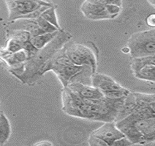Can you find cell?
<instances>
[{"label":"cell","instance_id":"6da1fadb","mask_svg":"<svg viewBox=\"0 0 155 146\" xmlns=\"http://www.w3.org/2000/svg\"><path fill=\"white\" fill-rule=\"evenodd\" d=\"M133 58L155 55V30L143 31L132 35L127 42Z\"/></svg>","mask_w":155,"mask_h":146},{"label":"cell","instance_id":"7a4b0ae2","mask_svg":"<svg viewBox=\"0 0 155 146\" xmlns=\"http://www.w3.org/2000/svg\"><path fill=\"white\" fill-rule=\"evenodd\" d=\"M10 16H25L27 18H38L39 10L41 5L46 3L40 0H7Z\"/></svg>","mask_w":155,"mask_h":146},{"label":"cell","instance_id":"3957f363","mask_svg":"<svg viewBox=\"0 0 155 146\" xmlns=\"http://www.w3.org/2000/svg\"><path fill=\"white\" fill-rule=\"evenodd\" d=\"M131 68L136 78L153 83L155 82V55L133 58Z\"/></svg>","mask_w":155,"mask_h":146},{"label":"cell","instance_id":"277c9868","mask_svg":"<svg viewBox=\"0 0 155 146\" xmlns=\"http://www.w3.org/2000/svg\"><path fill=\"white\" fill-rule=\"evenodd\" d=\"M91 134L102 139L108 144V146L111 145L116 140L124 136V134L116 127L115 123L112 122L105 123L97 129L94 130Z\"/></svg>","mask_w":155,"mask_h":146},{"label":"cell","instance_id":"5b68a950","mask_svg":"<svg viewBox=\"0 0 155 146\" xmlns=\"http://www.w3.org/2000/svg\"><path fill=\"white\" fill-rule=\"evenodd\" d=\"M81 10L84 15L88 19L97 20V19H111L106 9L105 5L94 4L86 1L81 7Z\"/></svg>","mask_w":155,"mask_h":146},{"label":"cell","instance_id":"8992f818","mask_svg":"<svg viewBox=\"0 0 155 146\" xmlns=\"http://www.w3.org/2000/svg\"><path fill=\"white\" fill-rule=\"evenodd\" d=\"M91 84L93 87L99 89L102 93L108 92V91L115 90L122 88V86L118 84L111 77L102 74V73H96L92 76Z\"/></svg>","mask_w":155,"mask_h":146},{"label":"cell","instance_id":"52a82bcc","mask_svg":"<svg viewBox=\"0 0 155 146\" xmlns=\"http://www.w3.org/2000/svg\"><path fill=\"white\" fill-rule=\"evenodd\" d=\"M116 126L133 145H147L149 142L133 124H116Z\"/></svg>","mask_w":155,"mask_h":146},{"label":"cell","instance_id":"ba28073f","mask_svg":"<svg viewBox=\"0 0 155 146\" xmlns=\"http://www.w3.org/2000/svg\"><path fill=\"white\" fill-rule=\"evenodd\" d=\"M132 124H133L137 129L142 134L147 142H154L155 117L138 120Z\"/></svg>","mask_w":155,"mask_h":146},{"label":"cell","instance_id":"9c48e42d","mask_svg":"<svg viewBox=\"0 0 155 146\" xmlns=\"http://www.w3.org/2000/svg\"><path fill=\"white\" fill-rule=\"evenodd\" d=\"M66 54L70 58L73 64L76 66H86L90 65L92 66L93 59L90 54L86 52V49L78 48H71L66 52Z\"/></svg>","mask_w":155,"mask_h":146},{"label":"cell","instance_id":"30bf717a","mask_svg":"<svg viewBox=\"0 0 155 146\" xmlns=\"http://www.w3.org/2000/svg\"><path fill=\"white\" fill-rule=\"evenodd\" d=\"M70 90L75 92L83 98L90 99H100L104 98L103 93L99 89L91 86L85 85L81 83H74L70 85Z\"/></svg>","mask_w":155,"mask_h":146},{"label":"cell","instance_id":"8fae6325","mask_svg":"<svg viewBox=\"0 0 155 146\" xmlns=\"http://www.w3.org/2000/svg\"><path fill=\"white\" fill-rule=\"evenodd\" d=\"M136 106L137 105L136 103H135L133 93H130L128 94V96L127 97H125L124 104H123L120 110L117 113V115H116V118L114 120V122H118V121L124 119V117L129 115L130 114H131L133 112V111L135 110Z\"/></svg>","mask_w":155,"mask_h":146},{"label":"cell","instance_id":"7c38bea8","mask_svg":"<svg viewBox=\"0 0 155 146\" xmlns=\"http://www.w3.org/2000/svg\"><path fill=\"white\" fill-rule=\"evenodd\" d=\"M57 36V31L54 32H47L39 36L31 37L30 41L31 44L37 49H43L48 43L54 39Z\"/></svg>","mask_w":155,"mask_h":146},{"label":"cell","instance_id":"4fadbf2b","mask_svg":"<svg viewBox=\"0 0 155 146\" xmlns=\"http://www.w3.org/2000/svg\"><path fill=\"white\" fill-rule=\"evenodd\" d=\"M137 106L149 107L155 110V96L154 94L148 93H133Z\"/></svg>","mask_w":155,"mask_h":146},{"label":"cell","instance_id":"5bb4252c","mask_svg":"<svg viewBox=\"0 0 155 146\" xmlns=\"http://www.w3.org/2000/svg\"><path fill=\"white\" fill-rule=\"evenodd\" d=\"M130 92L128 90H127L124 87H122L121 89L115 90L108 91V92L103 93L104 97L107 99L110 100H116L120 99V98H124L128 96Z\"/></svg>","mask_w":155,"mask_h":146},{"label":"cell","instance_id":"9a60e30c","mask_svg":"<svg viewBox=\"0 0 155 146\" xmlns=\"http://www.w3.org/2000/svg\"><path fill=\"white\" fill-rule=\"evenodd\" d=\"M40 17L45 19L48 22L51 24L54 27H56L57 29H59V25L58 24L57 19H56L55 10L53 8H49V9L45 10L43 13L40 14Z\"/></svg>","mask_w":155,"mask_h":146},{"label":"cell","instance_id":"2e32d148","mask_svg":"<svg viewBox=\"0 0 155 146\" xmlns=\"http://www.w3.org/2000/svg\"><path fill=\"white\" fill-rule=\"evenodd\" d=\"M36 22L38 24L39 27L41 28L45 33L54 32L57 31V28L54 27V25H52V24H50L49 22H48L47 21L45 20V19L41 18L40 16L38 17V19H37Z\"/></svg>","mask_w":155,"mask_h":146},{"label":"cell","instance_id":"e0dca14e","mask_svg":"<svg viewBox=\"0 0 155 146\" xmlns=\"http://www.w3.org/2000/svg\"><path fill=\"white\" fill-rule=\"evenodd\" d=\"M24 43H23V42L20 41V40L13 38L8 42V49L9 52L15 53V52H19V51H21V49H24Z\"/></svg>","mask_w":155,"mask_h":146},{"label":"cell","instance_id":"ac0fdd59","mask_svg":"<svg viewBox=\"0 0 155 146\" xmlns=\"http://www.w3.org/2000/svg\"><path fill=\"white\" fill-rule=\"evenodd\" d=\"M89 145L90 146H108L104 140L92 134L89 138Z\"/></svg>","mask_w":155,"mask_h":146},{"label":"cell","instance_id":"d6986e66","mask_svg":"<svg viewBox=\"0 0 155 146\" xmlns=\"http://www.w3.org/2000/svg\"><path fill=\"white\" fill-rule=\"evenodd\" d=\"M133 145V144L126 137L124 136L121 138L117 139L111 144V146H130Z\"/></svg>","mask_w":155,"mask_h":146},{"label":"cell","instance_id":"ffe728a7","mask_svg":"<svg viewBox=\"0 0 155 146\" xmlns=\"http://www.w3.org/2000/svg\"><path fill=\"white\" fill-rule=\"evenodd\" d=\"M147 23L149 26L150 27H154L155 26V15L154 14H151V15H149L148 18L147 19Z\"/></svg>","mask_w":155,"mask_h":146},{"label":"cell","instance_id":"44dd1931","mask_svg":"<svg viewBox=\"0 0 155 146\" xmlns=\"http://www.w3.org/2000/svg\"><path fill=\"white\" fill-rule=\"evenodd\" d=\"M105 5H116L118 6H121V0H103Z\"/></svg>","mask_w":155,"mask_h":146},{"label":"cell","instance_id":"7402d4cb","mask_svg":"<svg viewBox=\"0 0 155 146\" xmlns=\"http://www.w3.org/2000/svg\"><path fill=\"white\" fill-rule=\"evenodd\" d=\"M35 145H53L51 142H49L48 141H43L41 142H39V143L35 144Z\"/></svg>","mask_w":155,"mask_h":146},{"label":"cell","instance_id":"603a6c76","mask_svg":"<svg viewBox=\"0 0 155 146\" xmlns=\"http://www.w3.org/2000/svg\"><path fill=\"white\" fill-rule=\"evenodd\" d=\"M121 52L124 54H129L130 53V49L128 48L127 46H125L122 49H121Z\"/></svg>","mask_w":155,"mask_h":146},{"label":"cell","instance_id":"cb8c5ba5","mask_svg":"<svg viewBox=\"0 0 155 146\" xmlns=\"http://www.w3.org/2000/svg\"><path fill=\"white\" fill-rule=\"evenodd\" d=\"M149 2H150V4L154 5V0H149Z\"/></svg>","mask_w":155,"mask_h":146}]
</instances>
